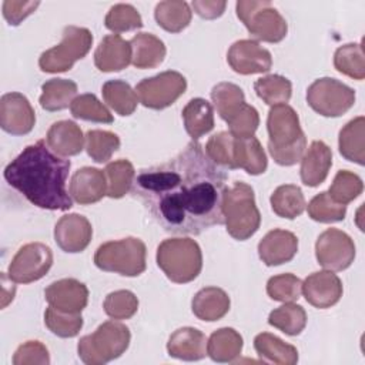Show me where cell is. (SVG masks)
Instances as JSON below:
<instances>
[{"mask_svg":"<svg viewBox=\"0 0 365 365\" xmlns=\"http://www.w3.org/2000/svg\"><path fill=\"white\" fill-rule=\"evenodd\" d=\"M227 173L198 141L170 161L137 173L131 192L167 232L198 235L224 222L221 204Z\"/></svg>","mask_w":365,"mask_h":365,"instance_id":"cell-1","label":"cell"},{"mask_svg":"<svg viewBox=\"0 0 365 365\" xmlns=\"http://www.w3.org/2000/svg\"><path fill=\"white\" fill-rule=\"evenodd\" d=\"M71 163L57 155L44 140L27 145L4 168V180L33 205L67 211L73 200L66 188Z\"/></svg>","mask_w":365,"mask_h":365,"instance_id":"cell-2","label":"cell"},{"mask_svg":"<svg viewBox=\"0 0 365 365\" xmlns=\"http://www.w3.org/2000/svg\"><path fill=\"white\" fill-rule=\"evenodd\" d=\"M267 130L268 151L277 164L289 167L301 161L307 148V137L291 106H272L268 111Z\"/></svg>","mask_w":365,"mask_h":365,"instance_id":"cell-3","label":"cell"},{"mask_svg":"<svg viewBox=\"0 0 365 365\" xmlns=\"http://www.w3.org/2000/svg\"><path fill=\"white\" fill-rule=\"evenodd\" d=\"M221 211L227 232L234 240L245 241L259 228L261 214L255 204L254 190L244 181H235L225 188Z\"/></svg>","mask_w":365,"mask_h":365,"instance_id":"cell-4","label":"cell"},{"mask_svg":"<svg viewBox=\"0 0 365 365\" xmlns=\"http://www.w3.org/2000/svg\"><path fill=\"white\" fill-rule=\"evenodd\" d=\"M157 265L175 284L194 281L202 268L200 245L187 237L167 238L157 248Z\"/></svg>","mask_w":365,"mask_h":365,"instance_id":"cell-5","label":"cell"},{"mask_svg":"<svg viewBox=\"0 0 365 365\" xmlns=\"http://www.w3.org/2000/svg\"><path fill=\"white\" fill-rule=\"evenodd\" d=\"M130 329L117 321H106L93 334L80 338L78 358L87 365H103L121 356L130 345Z\"/></svg>","mask_w":365,"mask_h":365,"instance_id":"cell-6","label":"cell"},{"mask_svg":"<svg viewBox=\"0 0 365 365\" xmlns=\"http://www.w3.org/2000/svg\"><path fill=\"white\" fill-rule=\"evenodd\" d=\"M145 244L135 237H125L101 244L94 254L97 268L124 277H138L145 271Z\"/></svg>","mask_w":365,"mask_h":365,"instance_id":"cell-7","label":"cell"},{"mask_svg":"<svg viewBox=\"0 0 365 365\" xmlns=\"http://www.w3.org/2000/svg\"><path fill=\"white\" fill-rule=\"evenodd\" d=\"M235 11L251 37L267 43H279L285 38L288 24L271 1L240 0L235 4Z\"/></svg>","mask_w":365,"mask_h":365,"instance_id":"cell-8","label":"cell"},{"mask_svg":"<svg viewBox=\"0 0 365 365\" xmlns=\"http://www.w3.org/2000/svg\"><path fill=\"white\" fill-rule=\"evenodd\" d=\"M93 44V34L86 27L66 26L61 33L60 44L41 53L38 67L44 73L68 71L77 60L87 56Z\"/></svg>","mask_w":365,"mask_h":365,"instance_id":"cell-9","label":"cell"},{"mask_svg":"<svg viewBox=\"0 0 365 365\" xmlns=\"http://www.w3.org/2000/svg\"><path fill=\"white\" fill-rule=\"evenodd\" d=\"M308 106L324 117H339L355 103V91L331 77L317 78L307 90Z\"/></svg>","mask_w":365,"mask_h":365,"instance_id":"cell-10","label":"cell"},{"mask_svg":"<svg viewBox=\"0 0 365 365\" xmlns=\"http://www.w3.org/2000/svg\"><path fill=\"white\" fill-rule=\"evenodd\" d=\"M187 90L185 77L174 70L143 78L135 86L140 103L153 110H163L174 104Z\"/></svg>","mask_w":365,"mask_h":365,"instance_id":"cell-11","label":"cell"},{"mask_svg":"<svg viewBox=\"0 0 365 365\" xmlns=\"http://www.w3.org/2000/svg\"><path fill=\"white\" fill-rule=\"evenodd\" d=\"M53 265L51 248L43 242H29L19 248L9 264V277L17 284H30L43 278Z\"/></svg>","mask_w":365,"mask_h":365,"instance_id":"cell-12","label":"cell"},{"mask_svg":"<svg viewBox=\"0 0 365 365\" xmlns=\"http://www.w3.org/2000/svg\"><path fill=\"white\" fill-rule=\"evenodd\" d=\"M315 257L325 269L342 271L355 259V244L346 232L338 228H328L317 238Z\"/></svg>","mask_w":365,"mask_h":365,"instance_id":"cell-13","label":"cell"},{"mask_svg":"<svg viewBox=\"0 0 365 365\" xmlns=\"http://www.w3.org/2000/svg\"><path fill=\"white\" fill-rule=\"evenodd\" d=\"M227 61L235 73L242 76L267 73L272 67L271 53L251 38L232 43L227 53Z\"/></svg>","mask_w":365,"mask_h":365,"instance_id":"cell-14","label":"cell"},{"mask_svg":"<svg viewBox=\"0 0 365 365\" xmlns=\"http://www.w3.org/2000/svg\"><path fill=\"white\" fill-rule=\"evenodd\" d=\"M36 124V113L21 93H6L0 98V127L11 135L29 134Z\"/></svg>","mask_w":365,"mask_h":365,"instance_id":"cell-15","label":"cell"},{"mask_svg":"<svg viewBox=\"0 0 365 365\" xmlns=\"http://www.w3.org/2000/svg\"><path fill=\"white\" fill-rule=\"evenodd\" d=\"M301 292L312 307L325 309L341 299L342 282L332 271H317L305 278Z\"/></svg>","mask_w":365,"mask_h":365,"instance_id":"cell-16","label":"cell"},{"mask_svg":"<svg viewBox=\"0 0 365 365\" xmlns=\"http://www.w3.org/2000/svg\"><path fill=\"white\" fill-rule=\"evenodd\" d=\"M91 237V222L81 214L63 215L54 227V240L64 252L76 254L84 251Z\"/></svg>","mask_w":365,"mask_h":365,"instance_id":"cell-17","label":"cell"},{"mask_svg":"<svg viewBox=\"0 0 365 365\" xmlns=\"http://www.w3.org/2000/svg\"><path fill=\"white\" fill-rule=\"evenodd\" d=\"M44 298L60 311L81 314L88 302V288L76 278H63L44 289Z\"/></svg>","mask_w":365,"mask_h":365,"instance_id":"cell-18","label":"cell"},{"mask_svg":"<svg viewBox=\"0 0 365 365\" xmlns=\"http://www.w3.org/2000/svg\"><path fill=\"white\" fill-rule=\"evenodd\" d=\"M298 251V238L287 230H271L258 242V255L268 267L289 262Z\"/></svg>","mask_w":365,"mask_h":365,"instance_id":"cell-19","label":"cell"},{"mask_svg":"<svg viewBox=\"0 0 365 365\" xmlns=\"http://www.w3.org/2000/svg\"><path fill=\"white\" fill-rule=\"evenodd\" d=\"M71 198L83 205L94 204L107 195V177L103 170L96 167L78 168L68 185Z\"/></svg>","mask_w":365,"mask_h":365,"instance_id":"cell-20","label":"cell"},{"mask_svg":"<svg viewBox=\"0 0 365 365\" xmlns=\"http://www.w3.org/2000/svg\"><path fill=\"white\" fill-rule=\"evenodd\" d=\"M131 63V44L120 34L103 37L94 51V64L103 73L121 71Z\"/></svg>","mask_w":365,"mask_h":365,"instance_id":"cell-21","label":"cell"},{"mask_svg":"<svg viewBox=\"0 0 365 365\" xmlns=\"http://www.w3.org/2000/svg\"><path fill=\"white\" fill-rule=\"evenodd\" d=\"M331 165V148L324 141H312L301 158V181L308 187H318L328 177Z\"/></svg>","mask_w":365,"mask_h":365,"instance_id":"cell-22","label":"cell"},{"mask_svg":"<svg viewBox=\"0 0 365 365\" xmlns=\"http://www.w3.org/2000/svg\"><path fill=\"white\" fill-rule=\"evenodd\" d=\"M205 335L192 327H182L174 331L167 342L168 355L182 361H200L207 355Z\"/></svg>","mask_w":365,"mask_h":365,"instance_id":"cell-23","label":"cell"},{"mask_svg":"<svg viewBox=\"0 0 365 365\" xmlns=\"http://www.w3.org/2000/svg\"><path fill=\"white\" fill-rule=\"evenodd\" d=\"M84 141L86 135H83L80 125L71 120L56 121L46 135L47 145L60 157L80 154L84 148Z\"/></svg>","mask_w":365,"mask_h":365,"instance_id":"cell-24","label":"cell"},{"mask_svg":"<svg viewBox=\"0 0 365 365\" xmlns=\"http://www.w3.org/2000/svg\"><path fill=\"white\" fill-rule=\"evenodd\" d=\"M230 305L228 294L218 287H205L200 289L191 301L192 314L198 319L207 322L221 319L230 311Z\"/></svg>","mask_w":365,"mask_h":365,"instance_id":"cell-25","label":"cell"},{"mask_svg":"<svg viewBox=\"0 0 365 365\" xmlns=\"http://www.w3.org/2000/svg\"><path fill=\"white\" fill-rule=\"evenodd\" d=\"M131 64L137 68L158 67L167 53V48L157 36L151 33H137L131 40Z\"/></svg>","mask_w":365,"mask_h":365,"instance_id":"cell-26","label":"cell"},{"mask_svg":"<svg viewBox=\"0 0 365 365\" xmlns=\"http://www.w3.org/2000/svg\"><path fill=\"white\" fill-rule=\"evenodd\" d=\"M181 114L185 131L192 141H198L214 128V110L205 98H191L182 108Z\"/></svg>","mask_w":365,"mask_h":365,"instance_id":"cell-27","label":"cell"},{"mask_svg":"<svg viewBox=\"0 0 365 365\" xmlns=\"http://www.w3.org/2000/svg\"><path fill=\"white\" fill-rule=\"evenodd\" d=\"M234 150L235 168H242L251 175L262 174L267 170V154L257 137H235Z\"/></svg>","mask_w":365,"mask_h":365,"instance_id":"cell-28","label":"cell"},{"mask_svg":"<svg viewBox=\"0 0 365 365\" xmlns=\"http://www.w3.org/2000/svg\"><path fill=\"white\" fill-rule=\"evenodd\" d=\"M254 348L264 362L278 365H294L298 362L297 348L269 332L258 334L254 338Z\"/></svg>","mask_w":365,"mask_h":365,"instance_id":"cell-29","label":"cell"},{"mask_svg":"<svg viewBox=\"0 0 365 365\" xmlns=\"http://www.w3.org/2000/svg\"><path fill=\"white\" fill-rule=\"evenodd\" d=\"M242 336L234 328H220L207 341V355L215 362H232L242 351Z\"/></svg>","mask_w":365,"mask_h":365,"instance_id":"cell-30","label":"cell"},{"mask_svg":"<svg viewBox=\"0 0 365 365\" xmlns=\"http://www.w3.org/2000/svg\"><path fill=\"white\" fill-rule=\"evenodd\" d=\"M365 118L362 115L348 121L339 131L338 147L341 155L352 163L364 165L365 163Z\"/></svg>","mask_w":365,"mask_h":365,"instance_id":"cell-31","label":"cell"},{"mask_svg":"<svg viewBox=\"0 0 365 365\" xmlns=\"http://www.w3.org/2000/svg\"><path fill=\"white\" fill-rule=\"evenodd\" d=\"M78 87L68 78H50L41 84L38 103L46 111H60L71 106L77 97Z\"/></svg>","mask_w":365,"mask_h":365,"instance_id":"cell-32","label":"cell"},{"mask_svg":"<svg viewBox=\"0 0 365 365\" xmlns=\"http://www.w3.org/2000/svg\"><path fill=\"white\" fill-rule=\"evenodd\" d=\"M192 11L190 4L178 0L160 1L154 10L157 24L168 33L182 31L191 21Z\"/></svg>","mask_w":365,"mask_h":365,"instance_id":"cell-33","label":"cell"},{"mask_svg":"<svg viewBox=\"0 0 365 365\" xmlns=\"http://www.w3.org/2000/svg\"><path fill=\"white\" fill-rule=\"evenodd\" d=\"M104 103L117 114L125 117L131 115L137 108L138 97L135 90L123 80H108L101 87Z\"/></svg>","mask_w":365,"mask_h":365,"instance_id":"cell-34","label":"cell"},{"mask_svg":"<svg viewBox=\"0 0 365 365\" xmlns=\"http://www.w3.org/2000/svg\"><path fill=\"white\" fill-rule=\"evenodd\" d=\"M269 201H271L272 211L278 217L288 218V220H294L299 217L307 207L302 190L295 184L279 185L271 194Z\"/></svg>","mask_w":365,"mask_h":365,"instance_id":"cell-35","label":"cell"},{"mask_svg":"<svg viewBox=\"0 0 365 365\" xmlns=\"http://www.w3.org/2000/svg\"><path fill=\"white\" fill-rule=\"evenodd\" d=\"M268 324L289 336L299 335L307 325V312L301 305L285 302L268 315Z\"/></svg>","mask_w":365,"mask_h":365,"instance_id":"cell-36","label":"cell"},{"mask_svg":"<svg viewBox=\"0 0 365 365\" xmlns=\"http://www.w3.org/2000/svg\"><path fill=\"white\" fill-rule=\"evenodd\" d=\"M211 100L218 115L227 123L242 107L245 103V96L240 86L222 81L212 87Z\"/></svg>","mask_w":365,"mask_h":365,"instance_id":"cell-37","label":"cell"},{"mask_svg":"<svg viewBox=\"0 0 365 365\" xmlns=\"http://www.w3.org/2000/svg\"><path fill=\"white\" fill-rule=\"evenodd\" d=\"M104 173L107 177V195L110 198H121L131 190L135 170L128 160L120 158L108 163Z\"/></svg>","mask_w":365,"mask_h":365,"instance_id":"cell-38","label":"cell"},{"mask_svg":"<svg viewBox=\"0 0 365 365\" xmlns=\"http://www.w3.org/2000/svg\"><path fill=\"white\" fill-rule=\"evenodd\" d=\"M257 96L268 106L287 104L292 94V84L288 78L279 74H269L258 78L254 83Z\"/></svg>","mask_w":365,"mask_h":365,"instance_id":"cell-39","label":"cell"},{"mask_svg":"<svg viewBox=\"0 0 365 365\" xmlns=\"http://www.w3.org/2000/svg\"><path fill=\"white\" fill-rule=\"evenodd\" d=\"M334 66L339 73L354 80H364L365 64L361 43H348L338 47L334 54Z\"/></svg>","mask_w":365,"mask_h":365,"instance_id":"cell-40","label":"cell"},{"mask_svg":"<svg viewBox=\"0 0 365 365\" xmlns=\"http://www.w3.org/2000/svg\"><path fill=\"white\" fill-rule=\"evenodd\" d=\"M70 111L73 117L86 121L103 124H111L114 121L108 108L94 94L90 93L77 96L70 106Z\"/></svg>","mask_w":365,"mask_h":365,"instance_id":"cell-41","label":"cell"},{"mask_svg":"<svg viewBox=\"0 0 365 365\" xmlns=\"http://www.w3.org/2000/svg\"><path fill=\"white\" fill-rule=\"evenodd\" d=\"M120 148V138L113 131L90 130L86 134V151L96 163H107Z\"/></svg>","mask_w":365,"mask_h":365,"instance_id":"cell-42","label":"cell"},{"mask_svg":"<svg viewBox=\"0 0 365 365\" xmlns=\"http://www.w3.org/2000/svg\"><path fill=\"white\" fill-rule=\"evenodd\" d=\"M44 324L54 335L60 338H73L83 328V317L81 314L60 311L50 305L44 312Z\"/></svg>","mask_w":365,"mask_h":365,"instance_id":"cell-43","label":"cell"},{"mask_svg":"<svg viewBox=\"0 0 365 365\" xmlns=\"http://www.w3.org/2000/svg\"><path fill=\"white\" fill-rule=\"evenodd\" d=\"M235 137L230 131H220L211 135L205 144V154L220 167L235 168Z\"/></svg>","mask_w":365,"mask_h":365,"instance_id":"cell-44","label":"cell"},{"mask_svg":"<svg viewBox=\"0 0 365 365\" xmlns=\"http://www.w3.org/2000/svg\"><path fill=\"white\" fill-rule=\"evenodd\" d=\"M104 24L113 33H123L141 29L143 19L134 6L118 3L110 7L108 13L106 14Z\"/></svg>","mask_w":365,"mask_h":365,"instance_id":"cell-45","label":"cell"},{"mask_svg":"<svg viewBox=\"0 0 365 365\" xmlns=\"http://www.w3.org/2000/svg\"><path fill=\"white\" fill-rule=\"evenodd\" d=\"M308 215L318 222L342 221L346 215V205L334 201L328 191L317 194L307 205Z\"/></svg>","mask_w":365,"mask_h":365,"instance_id":"cell-46","label":"cell"},{"mask_svg":"<svg viewBox=\"0 0 365 365\" xmlns=\"http://www.w3.org/2000/svg\"><path fill=\"white\" fill-rule=\"evenodd\" d=\"M362 190L364 184L359 175L348 170H339L328 190V194L334 201L346 205L348 202L359 197L362 194Z\"/></svg>","mask_w":365,"mask_h":365,"instance_id":"cell-47","label":"cell"},{"mask_svg":"<svg viewBox=\"0 0 365 365\" xmlns=\"http://www.w3.org/2000/svg\"><path fill=\"white\" fill-rule=\"evenodd\" d=\"M302 282L294 274L274 275L267 282V294L274 301L292 302L301 297Z\"/></svg>","mask_w":365,"mask_h":365,"instance_id":"cell-48","label":"cell"},{"mask_svg":"<svg viewBox=\"0 0 365 365\" xmlns=\"http://www.w3.org/2000/svg\"><path fill=\"white\" fill-rule=\"evenodd\" d=\"M104 312L113 319H128L138 309V299L128 289L110 292L103 302Z\"/></svg>","mask_w":365,"mask_h":365,"instance_id":"cell-49","label":"cell"},{"mask_svg":"<svg viewBox=\"0 0 365 365\" xmlns=\"http://www.w3.org/2000/svg\"><path fill=\"white\" fill-rule=\"evenodd\" d=\"M227 124L232 135L251 137L259 125V114L252 106L244 103L242 107L227 121Z\"/></svg>","mask_w":365,"mask_h":365,"instance_id":"cell-50","label":"cell"},{"mask_svg":"<svg viewBox=\"0 0 365 365\" xmlns=\"http://www.w3.org/2000/svg\"><path fill=\"white\" fill-rule=\"evenodd\" d=\"M14 365H48L50 355L48 349L40 341H27L21 344L14 355H13Z\"/></svg>","mask_w":365,"mask_h":365,"instance_id":"cell-51","label":"cell"},{"mask_svg":"<svg viewBox=\"0 0 365 365\" xmlns=\"http://www.w3.org/2000/svg\"><path fill=\"white\" fill-rule=\"evenodd\" d=\"M38 4V1L6 0L3 3V16L10 26H19L27 16L34 13Z\"/></svg>","mask_w":365,"mask_h":365,"instance_id":"cell-52","label":"cell"},{"mask_svg":"<svg viewBox=\"0 0 365 365\" xmlns=\"http://www.w3.org/2000/svg\"><path fill=\"white\" fill-rule=\"evenodd\" d=\"M191 6L200 17L212 20L224 13L227 3L224 0H195L191 3Z\"/></svg>","mask_w":365,"mask_h":365,"instance_id":"cell-53","label":"cell"},{"mask_svg":"<svg viewBox=\"0 0 365 365\" xmlns=\"http://www.w3.org/2000/svg\"><path fill=\"white\" fill-rule=\"evenodd\" d=\"M7 281H9V274L3 272V274H1V288H3V301H1V308H6V307H7V304L13 301V298H14V292H16V287H14V285H11V287H10V291H9V287H7L9 284H7Z\"/></svg>","mask_w":365,"mask_h":365,"instance_id":"cell-54","label":"cell"}]
</instances>
